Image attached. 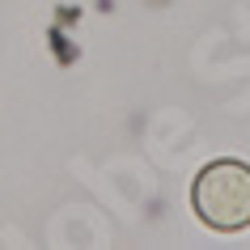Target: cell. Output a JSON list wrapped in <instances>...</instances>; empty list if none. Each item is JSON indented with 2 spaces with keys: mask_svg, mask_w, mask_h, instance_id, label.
Here are the masks:
<instances>
[{
  "mask_svg": "<svg viewBox=\"0 0 250 250\" xmlns=\"http://www.w3.org/2000/svg\"><path fill=\"white\" fill-rule=\"evenodd\" d=\"M191 208L216 233L246 229L250 225V166L233 157L204 166L195 187H191Z\"/></svg>",
  "mask_w": 250,
  "mask_h": 250,
  "instance_id": "1",
  "label": "cell"
}]
</instances>
